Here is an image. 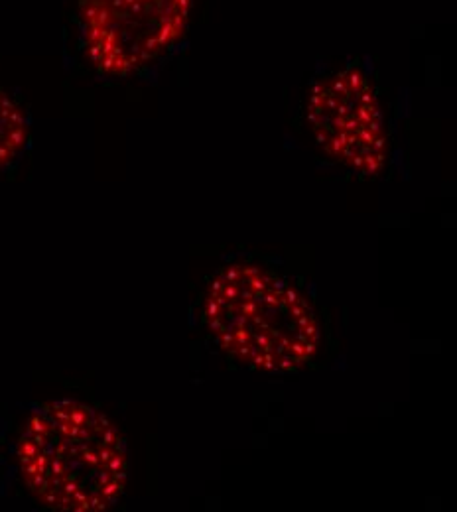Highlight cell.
Here are the masks:
<instances>
[{
    "instance_id": "obj_2",
    "label": "cell",
    "mask_w": 457,
    "mask_h": 512,
    "mask_svg": "<svg viewBox=\"0 0 457 512\" xmlns=\"http://www.w3.org/2000/svg\"><path fill=\"white\" fill-rule=\"evenodd\" d=\"M201 320L229 359L268 375L308 367L322 343L320 321L306 294L255 262L225 264L209 278Z\"/></svg>"
},
{
    "instance_id": "obj_5",
    "label": "cell",
    "mask_w": 457,
    "mask_h": 512,
    "mask_svg": "<svg viewBox=\"0 0 457 512\" xmlns=\"http://www.w3.org/2000/svg\"><path fill=\"white\" fill-rule=\"evenodd\" d=\"M30 125L18 101L0 87V172L12 166L26 150Z\"/></svg>"
},
{
    "instance_id": "obj_3",
    "label": "cell",
    "mask_w": 457,
    "mask_h": 512,
    "mask_svg": "<svg viewBox=\"0 0 457 512\" xmlns=\"http://www.w3.org/2000/svg\"><path fill=\"white\" fill-rule=\"evenodd\" d=\"M192 0H77L79 40L105 77H131L158 62L186 34Z\"/></svg>"
},
{
    "instance_id": "obj_1",
    "label": "cell",
    "mask_w": 457,
    "mask_h": 512,
    "mask_svg": "<svg viewBox=\"0 0 457 512\" xmlns=\"http://www.w3.org/2000/svg\"><path fill=\"white\" fill-rule=\"evenodd\" d=\"M16 465L28 493L46 509L103 512L129 483V448L117 424L77 398L36 404L18 434Z\"/></svg>"
},
{
    "instance_id": "obj_4",
    "label": "cell",
    "mask_w": 457,
    "mask_h": 512,
    "mask_svg": "<svg viewBox=\"0 0 457 512\" xmlns=\"http://www.w3.org/2000/svg\"><path fill=\"white\" fill-rule=\"evenodd\" d=\"M306 119L318 148L349 172L375 178L389 160V134L377 89L355 65L326 73L308 91Z\"/></svg>"
}]
</instances>
